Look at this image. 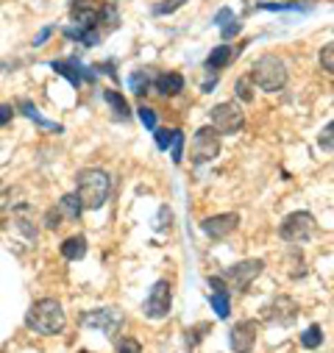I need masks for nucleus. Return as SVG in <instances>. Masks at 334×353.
<instances>
[{"mask_svg": "<svg viewBox=\"0 0 334 353\" xmlns=\"http://www.w3.org/2000/svg\"><path fill=\"white\" fill-rule=\"evenodd\" d=\"M12 220H14V228L20 234H26V239H37V223L31 220V206L28 203H20L12 209Z\"/></svg>", "mask_w": 334, "mask_h": 353, "instance_id": "14", "label": "nucleus"}, {"mask_svg": "<svg viewBox=\"0 0 334 353\" xmlns=\"http://www.w3.org/2000/svg\"><path fill=\"white\" fill-rule=\"evenodd\" d=\"M17 106H20V109H23V114H26V117H28V120H34V123H37V125H42V128H45V131H53V134H61V125H56V123H48V120H45V117H42V114H39V109H37V106H34V103H31V101H20V103H17Z\"/></svg>", "mask_w": 334, "mask_h": 353, "instance_id": "18", "label": "nucleus"}, {"mask_svg": "<svg viewBox=\"0 0 334 353\" xmlns=\"http://www.w3.org/2000/svg\"><path fill=\"white\" fill-rule=\"evenodd\" d=\"M250 83H254L250 78H239V81H237V95H239V101H245V103L254 101V90H250Z\"/></svg>", "mask_w": 334, "mask_h": 353, "instance_id": "27", "label": "nucleus"}, {"mask_svg": "<svg viewBox=\"0 0 334 353\" xmlns=\"http://www.w3.org/2000/svg\"><path fill=\"white\" fill-rule=\"evenodd\" d=\"M61 256H64L67 261L84 259V256H87V239H84V236H70V239H64V242H61Z\"/></svg>", "mask_w": 334, "mask_h": 353, "instance_id": "16", "label": "nucleus"}, {"mask_svg": "<svg viewBox=\"0 0 334 353\" xmlns=\"http://www.w3.org/2000/svg\"><path fill=\"white\" fill-rule=\"evenodd\" d=\"M104 101L112 106L115 117H123V120H128V117H131V112H128V103H126V98H123L120 92H115V90H106V92H104Z\"/></svg>", "mask_w": 334, "mask_h": 353, "instance_id": "20", "label": "nucleus"}, {"mask_svg": "<svg viewBox=\"0 0 334 353\" xmlns=\"http://www.w3.org/2000/svg\"><path fill=\"white\" fill-rule=\"evenodd\" d=\"M262 270H265V261L262 259H245V261L234 264V268H228L226 276L231 279V284H234L237 292H248V287L262 276Z\"/></svg>", "mask_w": 334, "mask_h": 353, "instance_id": "8", "label": "nucleus"}, {"mask_svg": "<svg viewBox=\"0 0 334 353\" xmlns=\"http://www.w3.org/2000/svg\"><path fill=\"white\" fill-rule=\"evenodd\" d=\"M12 114H14V109H12L9 103H0V125L12 123Z\"/></svg>", "mask_w": 334, "mask_h": 353, "instance_id": "36", "label": "nucleus"}, {"mask_svg": "<svg viewBox=\"0 0 334 353\" xmlns=\"http://www.w3.org/2000/svg\"><path fill=\"white\" fill-rule=\"evenodd\" d=\"M320 67L328 75L334 72V45H323V50H320Z\"/></svg>", "mask_w": 334, "mask_h": 353, "instance_id": "28", "label": "nucleus"}, {"mask_svg": "<svg viewBox=\"0 0 334 353\" xmlns=\"http://www.w3.org/2000/svg\"><path fill=\"white\" fill-rule=\"evenodd\" d=\"M153 134H156V145L161 148V150H167L170 148V142H173V134H176V128H153Z\"/></svg>", "mask_w": 334, "mask_h": 353, "instance_id": "29", "label": "nucleus"}, {"mask_svg": "<svg viewBox=\"0 0 334 353\" xmlns=\"http://www.w3.org/2000/svg\"><path fill=\"white\" fill-rule=\"evenodd\" d=\"M64 34L70 39H78L81 45H87V48L101 42V31H95V28H64Z\"/></svg>", "mask_w": 334, "mask_h": 353, "instance_id": "19", "label": "nucleus"}, {"mask_svg": "<svg viewBox=\"0 0 334 353\" xmlns=\"http://www.w3.org/2000/svg\"><path fill=\"white\" fill-rule=\"evenodd\" d=\"M301 345H304L306 350L320 347V345H323V328H320V325H309V328L301 334Z\"/></svg>", "mask_w": 334, "mask_h": 353, "instance_id": "22", "label": "nucleus"}, {"mask_svg": "<svg viewBox=\"0 0 334 353\" xmlns=\"http://www.w3.org/2000/svg\"><path fill=\"white\" fill-rule=\"evenodd\" d=\"M248 78L254 81L259 90H265V92H279V90H284V83H287V64L279 56L265 53V56H259L254 61Z\"/></svg>", "mask_w": 334, "mask_h": 353, "instance_id": "3", "label": "nucleus"}, {"mask_svg": "<svg viewBox=\"0 0 334 353\" xmlns=\"http://www.w3.org/2000/svg\"><path fill=\"white\" fill-rule=\"evenodd\" d=\"M331 131H334V125L326 123V128H323V134H320V145L326 148V153H331Z\"/></svg>", "mask_w": 334, "mask_h": 353, "instance_id": "35", "label": "nucleus"}, {"mask_svg": "<svg viewBox=\"0 0 334 353\" xmlns=\"http://www.w3.org/2000/svg\"><path fill=\"white\" fill-rule=\"evenodd\" d=\"M231 56H234V48H231V45H217V48L206 56V70H223V67H228Z\"/></svg>", "mask_w": 334, "mask_h": 353, "instance_id": "17", "label": "nucleus"}, {"mask_svg": "<svg viewBox=\"0 0 334 353\" xmlns=\"http://www.w3.org/2000/svg\"><path fill=\"white\" fill-rule=\"evenodd\" d=\"M59 75H64L72 86H75V90H78V86L84 83V81H95V70H87V67H81L75 59H61V61H53L50 64Z\"/></svg>", "mask_w": 334, "mask_h": 353, "instance_id": "13", "label": "nucleus"}, {"mask_svg": "<svg viewBox=\"0 0 334 353\" xmlns=\"http://www.w3.org/2000/svg\"><path fill=\"white\" fill-rule=\"evenodd\" d=\"M209 287H212L215 292H228V287H226V281H223L220 276H209Z\"/></svg>", "mask_w": 334, "mask_h": 353, "instance_id": "38", "label": "nucleus"}, {"mask_svg": "<svg viewBox=\"0 0 334 353\" xmlns=\"http://www.w3.org/2000/svg\"><path fill=\"white\" fill-rule=\"evenodd\" d=\"M298 317V303L290 295H279L265 306V320L273 325H293Z\"/></svg>", "mask_w": 334, "mask_h": 353, "instance_id": "10", "label": "nucleus"}, {"mask_svg": "<svg viewBox=\"0 0 334 353\" xmlns=\"http://www.w3.org/2000/svg\"><path fill=\"white\" fill-rule=\"evenodd\" d=\"M184 3H187V0H164V3H159V6L153 9V14H159V17H161V14H173V12L181 9Z\"/></svg>", "mask_w": 334, "mask_h": 353, "instance_id": "30", "label": "nucleus"}, {"mask_svg": "<svg viewBox=\"0 0 334 353\" xmlns=\"http://www.w3.org/2000/svg\"><path fill=\"white\" fill-rule=\"evenodd\" d=\"M217 153H220V134H217L215 128H201V131H195L193 148H190V159H193L195 164H206V161H212Z\"/></svg>", "mask_w": 334, "mask_h": 353, "instance_id": "6", "label": "nucleus"}, {"mask_svg": "<svg viewBox=\"0 0 334 353\" xmlns=\"http://www.w3.org/2000/svg\"><path fill=\"white\" fill-rule=\"evenodd\" d=\"M81 325H87V328H101L106 336H115L123 325V317L117 309H98V312H87L81 317Z\"/></svg>", "mask_w": 334, "mask_h": 353, "instance_id": "11", "label": "nucleus"}, {"mask_svg": "<svg viewBox=\"0 0 334 353\" xmlns=\"http://www.w3.org/2000/svg\"><path fill=\"white\" fill-rule=\"evenodd\" d=\"M137 112H139V120H142V125L153 131V128H156V112H153V109H148V106H139Z\"/></svg>", "mask_w": 334, "mask_h": 353, "instance_id": "33", "label": "nucleus"}, {"mask_svg": "<svg viewBox=\"0 0 334 353\" xmlns=\"http://www.w3.org/2000/svg\"><path fill=\"white\" fill-rule=\"evenodd\" d=\"M26 325L37 334H45V336H53V334H61L64 325H67V314H64V306L56 301V298H42V301H34L28 314H26Z\"/></svg>", "mask_w": 334, "mask_h": 353, "instance_id": "2", "label": "nucleus"}, {"mask_svg": "<svg viewBox=\"0 0 334 353\" xmlns=\"http://www.w3.org/2000/svg\"><path fill=\"white\" fill-rule=\"evenodd\" d=\"M220 31H223V39H231V37H237V34L242 31V23H239L237 17H231L228 23H223V26H220Z\"/></svg>", "mask_w": 334, "mask_h": 353, "instance_id": "31", "label": "nucleus"}, {"mask_svg": "<svg viewBox=\"0 0 334 353\" xmlns=\"http://www.w3.org/2000/svg\"><path fill=\"white\" fill-rule=\"evenodd\" d=\"M212 309L217 312V317H220V320H226V317H228V312H231L228 292H212Z\"/></svg>", "mask_w": 334, "mask_h": 353, "instance_id": "24", "label": "nucleus"}, {"mask_svg": "<svg viewBox=\"0 0 334 353\" xmlns=\"http://www.w3.org/2000/svg\"><path fill=\"white\" fill-rule=\"evenodd\" d=\"M209 120H212V128L217 134H239L245 125V112L234 101H228V103H217L209 112Z\"/></svg>", "mask_w": 334, "mask_h": 353, "instance_id": "4", "label": "nucleus"}, {"mask_svg": "<svg viewBox=\"0 0 334 353\" xmlns=\"http://www.w3.org/2000/svg\"><path fill=\"white\" fill-rule=\"evenodd\" d=\"M117 353H142V345L137 339H131V336H123L120 345H117Z\"/></svg>", "mask_w": 334, "mask_h": 353, "instance_id": "32", "label": "nucleus"}, {"mask_svg": "<svg viewBox=\"0 0 334 353\" xmlns=\"http://www.w3.org/2000/svg\"><path fill=\"white\" fill-rule=\"evenodd\" d=\"M170 225H173V212L167 209V206H161V209H159V214H156L153 228H156V231H164V228H170Z\"/></svg>", "mask_w": 334, "mask_h": 353, "instance_id": "26", "label": "nucleus"}, {"mask_svg": "<svg viewBox=\"0 0 334 353\" xmlns=\"http://www.w3.org/2000/svg\"><path fill=\"white\" fill-rule=\"evenodd\" d=\"M128 86H131V92H134V95H145V92H148V86H150V72L137 70V72L128 78Z\"/></svg>", "mask_w": 334, "mask_h": 353, "instance_id": "23", "label": "nucleus"}, {"mask_svg": "<svg viewBox=\"0 0 334 353\" xmlns=\"http://www.w3.org/2000/svg\"><path fill=\"white\" fill-rule=\"evenodd\" d=\"M239 225V214L237 212H228V214H215V217H206L201 223V231L209 236V239H226L231 231H237Z\"/></svg>", "mask_w": 334, "mask_h": 353, "instance_id": "12", "label": "nucleus"}, {"mask_svg": "<svg viewBox=\"0 0 334 353\" xmlns=\"http://www.w3.org/2000/svg\"><path fill=\"white\" fill-rule=\"evenodd\" d=\"M279 234H282L284 242H290V245H301V242L312 239V234H315V217H312L309 212H293V214L284 217Z\"/></svg>", "mask_w": 334, "mask_h": 353, "instance_id": "5", "label": "nucleus"}, {"mask_svg": "<svg viewBox=\"0 0 334 353\" xmlns=\"http://www.w3.org/2000/svg\"><path fill=\"white\" fill-rule=\"evenodd\" d=\"M50 34H53V28H45V31H39V34H37V39H34V45H42V42H45Z\"/></svg>", "mask_w": 334, "mask_h": 353, "instance_id": "39", "label": "nucleus"}, {"mask_svg": "<svg viewBox=\"0 0 334 353\" xmlns=\"http://www.w3.org/2000/svg\"><path fill=\"white\" fill-rule=\"evenodd\" d=\"M231 17H234V12H231V9H220V12L215 14V26L220 28V26H223V23H228Z\"/></svg>", "mask_w": 334, "mask_h": 353, "instance_id": "37", "label": "nucleus"}, {"mask_svg": "<svg viewBox=\"0 0 334 353\" xmlns=\"http://www.w3.org/2000/svg\"><path fill=\"white\" fill-rule=\"evenodd\" d=\"M59 212H61V217L64 220H78L81 217V212H84V206H81V201L75 198V195H64L61 201H59V206H56Z\"/></svg>", "mask_w": 334, "mask_h": 353, "instance_id": "21", "label": "nucleus"}, {"mask_svg": "<svg viewBox=\"0 0 334 353\" xmlns=\"http://www.w3.org/2000/svg\"><path fill=\"white\" fill-rule=\"evenodd\" d=\"M259 336V323L257 320H239L231 331H228V342L234 353H250Z\"/></svg>", "mask_w": 334, "mask_h": 353, "instance_id": "9", "label": "nucleus"}, {"mask_svg": "<svg viewBox=\"0 0 334 353\" xmlns=\"http://www.w3.org/2000/svg\"><path fill=\"white\" fill-rule=\"evenodd\" d=\"M156 90L164 98H176L184 90V78L179 72H161V75H156Z\"/></svg>", "mask_w": 334, "mask_h": 353, "instance_id": "15", "label": "nucleus"}, {"mask_svg": "<svg viewBox=\"0 0 334 353\" xmlns=\"http://www.w3.org/2000/svg\"><path fill=\"white\" fill-rule=\"evenodd\" d=\"M61 220H64V217H61V212H59V209H50V212L45 214V228H50V231H53V228H59V225H61Z\"/></svg>", "mask_w": 334, "mask_h": 353, "instance_id": "34", "label": "nucleus"}, {"mask_svg": "<svg viewBox=\"0 0 334 353\" xmlns=\"http://www.w3.org/2000/svg\"><path fill=\"white\" fill-rule=\"evenodd\" d=\"M170 150H173V161H176V164H181V159H184V134H181L179 128H176V134H173Z\"/></svg>", "mask_w": 334, "mask_h": 353, "instance_id": "25", "label": "nucleus"}, {"mask_svg": "<svg viewBox=\"0 0 334 353\" xmlns=\"http://www.w3.org/2000/svg\"><path fill=\"white\" fill-rule=\"evenodd\" d=\"M170 303H173V292H170V284H167L164 279L153 284L150 295L145 298V317L150 320H164L167 314H170Z\"/></svg>", "mask_w": 334, "mask_h": 353, "instance_id": "7", "label": "nucleus"}, {"mask_svg": "<svg viewBox=\"0 0 334 353\" xmlns=\"http://www.w3.org/2000/svg\"><path fill=\"white\" fill-rule=\"evenodd\" d=\"M112 192V181L106 170L101 167H84L75 175V198L81 201L84 209H101L109 201Z\"/></svg>", "mask_w": 334, "mask_h": 353, "instance_id": "1", "label": "nucleus"}]
</instances>
